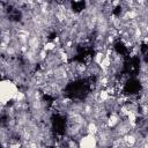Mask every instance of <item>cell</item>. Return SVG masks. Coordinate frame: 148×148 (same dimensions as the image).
Returning a JSON list of instances; mask_svg holds the SVG:
<instances>
[{"instance_id":"6da1fadb","label":"cell","mask_w":148,"mask_h":148,"mask_svg":"<svg viewBox=\"0 0 148 148\" xmlns=\"http://www.w3.org/2000/svg\"><path fill=\"white\" fill-rule=\"evenodd\" d=\"M20 91V87L10 79H2L0 83V101L1 105H8L9 102L15 99Z\"/></svg>"},{"instance_id":"7a4b0ae2","label":"cell","mask_w":148,"mask_h":148,"mask_svg":"<svg viewBox=\"0 0 148 148\" xmlns=\"http://www.w3.org/2000/svg\"><path fill=\"white\" fill-rule=\"evenodd\" d=\"M97 146H98V141H97L96 134L86 133L79 140V147H82V148H92Z\"/></svg>"},{"instance_id":"3957f363","label":"cell","mask_w":148,"mask_h":148,"mask_svg":"<svg viewBox=\"0 0 148 148\" xmlns=\"http://www.w3.org/2000/svg\"><path fill=\"white\" fill-rule=\"evenodd\" d=\"M56 47H57V44H56L52 39H49V40L43 45V49H44V50H46L47 52H52Z\"/></svg>"},{"instance_id":"277c9868","label":"cell","mask_w":148,"mask_h":148,"mask_svg":"<svg viewBox=\"0 0 148 148\" xmlns=\"http://www.w3.org/2000/svg\"><path fill=\"white\" fill-rule=\"evenodd\" d=\"M104 57H105V53H104L103 51H96V53H95L92 60H94V62H96L97 65H99V64L102 62V60L104 59Z\"/></svg>"}]
</instances>
